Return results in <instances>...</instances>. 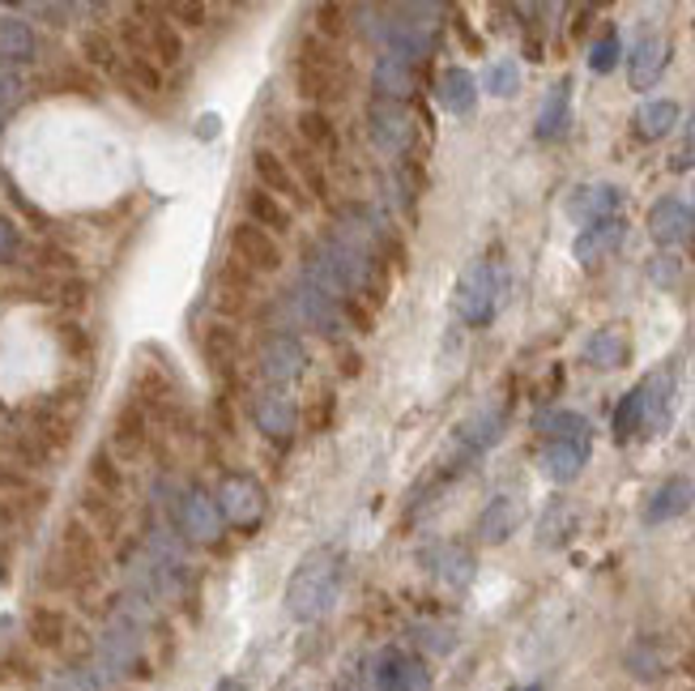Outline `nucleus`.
Segmentation results:
<instances>
[{
  "label": "nucleus",
  "mask_w": 695,
  "mask_h": 691,
  "mask_svg": "<svg viewBox=\"0 0 695 691\" xmlns=\"http://www.w3.org/2000/svg\"><path fill=\"white\" fill-rule=\"evenodd\" d=\"M341 593V551L316 547L299 559V568L286 581V610L295 623H316L334 610Z\"/></svg>",
  "instance_id": "obj_1"
},
{
  "label": "nucleus",
  "mask_w": 695,
  "mask_h": 691,
  "mask_svg": "<svg viewBox=\"0 0 695 691\" xmlns=\"http://www.w3.org/2000/svg\"><path fill=\"white\" fill-rule=\"evenodd\" d=\"M295 90L307 103H337L346 94V64L325 34H307L295 55Z\"/></svg>",
  "instance_id": "obj_2"
},
{
  "label": "nucleus",
  "mask_w": 695,
  "mask_h": 691,
  "mask_svg": "<svg viewBox=\"0 0 695 691\" xmlns=\"http://www.w3.org/2000/svg\"><path fill=\"white\" fill-rule=\"evenodd\" d=\"M52 568H57V585H82L99 572V538L94 529L82 521H69L60 529V547L52 555Z\"/></svg>",
  "instance_id": "obj_3"
},
{
  "label": "nucleus",
  "mask_w": 695,
  "mask_h": 691,
  "mask_svg": "<svg viewBox=\"0 0 695 691\" xmlns=\"http://www.w3.org/2000/svg\"><path fill=\"white\" fill-rule=\"evenodd\" d=\"M218 517L235 529H256L265 517V487L252 478V474H226L218 482Z\"/></svg>",
  "instance_id": "obj_4"
},
{
  "label": "nucleus",
  "mask_w": 695,
  "mask_h": 691,
  "mask_svg": "<svg viewBox=\"0 0 695 691\" xmlns=\"http://www.w3.org/2000/svg\"><path fill=\"white\" fill-rule=\"evenodd\" d=\"M495 299H500V286H495V270L487 261H473L466 274L457 277V316L466 325H487L495 316Z\"/></svg>",
  "instance_id": "obj_5"
},
{
  "label": "nucleus",
  "mask_w": 695,
  "mask_h": 691,
  "mask_svg": "<svg viewBox=\"0 0 695 691\" xmlns=\"http://www.w3.org/2000/svg\"><path fill=\"white\" fill-rule=\"evenodd\" d=\"M256 372L260 380H269L274 388L299 380L307 372V346L295 337V333H269L256 350Z\"/></svg>",
  "instance_id": "obj_6"
},
{
  "label": "nucleus",
  "mask_w": 695,
  "mask_h": 691,
  "mask_svg": "<svg viewBox=\"0 0 695 691\" xmlns=\"http://www.w3.org/2000/svg\"><path fill=\"white\" fill-rule=\"evenodd\" d=\"M367 133L385 154H406L415 141V115L397 99H371L367 108Z\"/></svg>",
  "instance_id": "obj_7"
},
{
  "label": "nucleus",
  "mask_w": 695,
  "mask_h": 691,
  "mask_svg": "<svg viewBox=\"0 0 695 691\" xmlns=\"http://www.w3.org/2000/svg\"><path fill=\"white\" fill-rule=\"evenodd\" d=\"M231 256H235L244 270H252V274H278L282 261H286L278 240L248 219L231 231Z\"/></svg>",
  "instance_id": "obj_8"
},
{
  "label": "nucleus",
  "mask_w": 695,
  "mask_h": 691,
  "mask_svg": "<svg viewBox=\"0 0 695 691\" xmlns=\"http://www.w3.org/2000/svg\"><path fill=\"white\" fill-rule=\"evenodd\" d=\"M286 304H290L299 325L325 333V337H337V333L346 329V321H341V299L316 291V286H307V282H299L295 291H286Z\"/></svg>",
  "instance_id": "obj_9"
},
{
  "label": "nucleus",
  "mask_w": 695,
  "mask_h": 691,
  "mask_svg": "<svg viewBox=\"0 0 695 691\" xmlns=\"http://www.w3.org/2000/svg\"><path fill=\"white\" fill-rule=\"evenodd\" d=\"M670 415H674V372L662 367L640 385V431H648V436L666 431Z\"/></svg>",
  "instance_id": "obj_10"
},
{
  "label": "nucleus",
  "mask_w": 695,
  "mask_h": 691,
  "mask_svg": "<svg viewBox=\"0 0 695 691\" xmlns=\"http://www.w3.org/2000/svg\"><path fill=\"white\" fill-rule=\"evenodd\" d=\"M175 521L184 529V538H193V542H214L218 538V529H223V517H218V504L205 496L201 487H188L180 504H175Z\"/></svg>",
  "instance_id": "obj_11"
},
{
  "label": "nucleus",
  "mask_w": 695,
  "mask_h": 691,
  "mask_svg": "<svg viewBox=\"0 0 695 691\" xmlns=\"http://www.w3.org/2000/svg\"><path fill=\"white\" fill-rule=\"evenodd\" d=\"M648 235H653L662 248H683L695 235V214L678 196H662V201L648 210Z\"/></svg>",
  "instance_id": "obj_12"
},
{
  "label": "nucleus",
  "mask_w": 695,
  "mask_h": 691,
  "mask_svg": "<svg viewBox=\"0 0 695 691\" xmlns=\"http://www.w3.org/2000/svg\"><path fill=\"white\" fill-rule=\"evenodd\" d=\"M619 201H623V193H619L614 184H581V189L568 193L563 214L572 222H581V226H593V222H602V219H614Z\"/></svg>",
  "instance_id": "obj_13"
},
{
  "label": "nucleus",
  "mask_w": 695,
  "mask_h": 691,
  "mask_svg": "<svg viewBox=\"0 0 695 691\" xmlns=\"http://www.w3.org/2000/svg\"><path fill=\"white\" fill-rule=\"evenodd\" d=\"M145 444H150V415L141 410L133 397H129V402L115 410L112 457H120V461H133V457H141V453H145Z\"/></svg>",
  "instance_id": "obj_14"
},
{
  "label": "nucleus",
  "mask_w": 695,
  "mask_h": 691,
  "mask_svg": "<svg viewBox=\"0 0 695 691\" xmlns=\"http://www.w3.org/2000/svg\"><path fill=\"white\" fill-rule=\"evenodd\" d=\"M252 418H256V427H260L265 436L286 440V436H295L299 410H295V402H290L282 388H260L256 402H252Z\"/></svg>",
  "instance_id": "obj_15"
},
{
  "label": "nucleus",
  "mask_w": 695,
  "mask_h": 691,
  "mask_svg": "<svg viewBox=\"0 0 695 691\" xmlns=\"http://www.w3.org/2000/svg\"><path fill=\"white\" fill-rule=\"evenodd\" d=\"M623 235H627V222L619 219H602L593 222V226H584L581 235H576V244H572V256L581 261V265H597V261H606L619 244H623Z\"/></svg>",
  "instance_id": "obj_16"
},
{
  "label": "nucleus",
  "mask_w": 695,
  "mask_h": 691,
  "mask_svg": "<svg viewBox=\"0 0 695 691\" xmlns=\"http://www.w3.org/2000/svg\"><path fill=\"white\" fill-rule=\"evenodd\" d=\"M218 286H214V304L223 307L226 316H235V312H244L252 304V295H256V274L244 270L235 256L218 265V277H214Z\"/></svg>",
  "instance_id": "obj_17"
},
{
  "label": "nucleus",
  "mask_w": 695,
  "mask_h": 691,
  "mask_svg": "<svg viewBox=\"0 0 695 691\" xmlns=\"http://www.w3.org/2000/svg\"><path fill=\"white\" fill-rule=\"evenodd\" d=\"M521 521H525L521 496H495L482 508V517H478V538L482 542H508L521 529Z\"/></svg>",
  "instance_id": "obj_18"
},
{
  "label": "nucleus",
  "mask_w": 695,
  "mask_h": 691,
  "mask_svg": "<svg viewBox=\"0 0 695 691\" xmlns=\"http://www.w3.org/2000/svg\"><path fill=\"white\" fill-rule=\"evenodd\" d=\"M692 504H695L692 478H670V482H662V487L648 496V504H644V521H648V526H666V521H674V517H683Z\"/></svg>",
  "instance_id": "obj_19"
},
{
  "label": "nucleus",
  "mask_w": 695,
  "mask_h": 691,
  "mask_svg": "<svg viewBox=\"0 0 695 691\" xmlns=\"http://www.w3.org/2000/svg\"><path fill=\"white\" fill-rule=\"evenodd\" d=\"M666 64H670V43L662 34H644L636 48H632V55H627V78H632L636 90H648V85L666 73Z\"/></svg>",
  "instance_id": "obj_20"
},
{
  "label": "nucleus",
  "mask_w": 695,
  "mask_h": 691,
  "mask_svg": "<svg viewBox=\"0 0 695 691\" xmlns=\"http://www.w3.org/2000/svg\"><path fill=\"white\" fill-rule=\"evenodd\" d=\"M137 18H154V22H145V34H150V60H154L159 69L180 64V60H184V39H180V30L167 22V13H163V9H145V4H141Z\"/></svg>",
  "instance_id": "obj_21"
},
{
  "label": "nucleus",
  "mask_w": 695,
  "mask_h": 691,
  "mask_svg": "<svg viewBox=\"0 0 695 691\" xmlns=\"http://www.w3.org/2000/svg\"><path fill=\"white\" fill-rule=\"evenodd\" d=\"M572 124V78H559L546 99H542V111H538V138L542 141H559Z\"/></svg>",
  "instance_id": "obj_22"
},
{
  "label": "nucleus",
  "mask_w": 695,
  "mask_h": 691,
  "mask_svg": "<svg viewBox=\"0 0 695 691\" xmlns=\"http://www.w3.org/2000/svg\"><path fill=\"white\" fill-rule=\"evenodd\" d=\"M252 171H256L260 189L269 196H295V205L304 201V184L295 180V171H290L286 159H278L274 150H256V154H252Z\"/></svg>",
  "instance_id": "obj_23"
},
{
  "label": "nucleus",
  "mask_w": 695,
  "mask_h": 691,
  "mask_svg": "<svg viewBox=\"0 0 695 691\" xmlns=\"http://www.w3.org/2000/svg\"><path fill=\"white\" fill-rule=\"evenodd\" d=\"M371 85H376V99H406L415 90V64L401 60V55L385 52L376 60V73H371Z\"/></svg>",
  "instance_id": "obj_24"
},
{
  "label": "nucleus",
  "mask_w": 695,
  "mask_h": 691,
  "mask_svg": "<svg viewBox=\"0 0 695 691\" xmlns=\"http://www.w3.org/2000/svg\"><path fill=\"white\" fill-rule=\"evenodd\" d=\"M436 99L440 108L452 111V115H470L478 108V78L466 73V69H444L440 73V85H436Z\"/></svg>",
  "instance_id": "obj_25"
},
{
  "label": "nucleus",
  "mask_w": 695,
  "mask_h": 691,
  "mask_svg": "<svg viewBox=\"0 0 695 691\" xmlns=\"http://www.w3.org/2000/svg\"><path fill=\"white\" fill-rule=\"evenodd\" d=\"M584 461H589V444H546V453H542V474L559 482V487H568V482H576L584 470Z\"/></svg>",
  "instance_id": "obj_26"
},
{
  "label": "nucleus",
  "mask_w": 695,
  "mask_h": 691,
  "mask_svg": "<svg viewBox=\"0 0 695 691\" xmlns=\"http://www.w3.org/2000/svg\"><path fill=\"white\" fill-rule=\"evenodd\" d=\"M34 55H39V39H34L30 22L4 13V18H0V60H4V64H30Z\"/></svg>",
  "instance_id": "obj_27"
},
{
  "label": "nucleus",
  "mask_w": 695,
  "mask_h": 691,
  "mask_svg": "<svg viewBox=\"0 0 695 691\" xmlns=\"http://www.w3.org/2000/svg\"><path fill=\"white\" fill-rule=\"evenodd\" d=\"M500 436H503V410L500 406H491V410H478L470 423H461L457 444H461L466 457H473V453H487Z\"/></svg>",
  "instance_id": "obj_28"
},
{
  "label": "nucleus",
  "mask_w": 695,
  "mask_h": 691,
  "mask_svg": "<svg viewBox=\"0 0 695 691\" xmlns=\"http://www.w3.org/2000/svg\"><path fill=\"white\" fill-rule=\"evenodd\" d=\"M422 559L436 568V577H444V581L457 585V589L473 581V551H466L461 542H444V547L427 551Z\"/></svg>",
  "instance_id": "obj_29"
},
{
  "label": "nucleus",
  "mask_w": 695,
  "mask_h": 691,
  "mask_svg": "<svg viewBox=\"0 0 695 691\" xmlns=\"http://www.w3.org/2000/svg\"><path fill=\"white\" fill-rule=\"evenodd\" d=\"M201 355H205L214 376L231 380V372H235V329L231 325H209L201 333Z\"/></svg>",
  "instance_id": "obj_30"
},
{
  "label": "nucleus",
  "mask_w": 695,
  "mask_h": 691,
  "mask_svg": "<svg viewBox=\"0 0 695 691\" xmlns=\"http://www.w3.org/2000/svg\"><path fill=\"white\" fill-rule=\"evenodd\" d=\"M380 691H427V674L406 653H385V662H380Z\"/></svg>",
  "instance_id": "obj_31"
},
{
  "label": "nucleus",
  "mask_w": 695,
  "mask_h": 691,
  "mask_svg": "<svg viewBox=\"0 0 695 691\" xmlns=\"http://www.w3.org/2000/svg\"><path fill=\"white\" fill-rule=\"evenodd\" d=\"M627 355H632V342L619 329H597L584 342V359L593 363V367H623Z\"/></svg>",
  "instance_id": "obj_32"
},
{
  "label": "nucleus",
  "mask_w": 695,
  "mask_h": 691,
  "mask_svg": "<svg viewBox=\"0 0 695 691\" xmlns=\"http://www.w3.org/2000/svg\"><path fill=\"white\" fill-rule=\"evenodd\" d=\"M572 534H576V508L568 499H555L546 508L542 526H538V542L542 547H563V542H572Z\"/></svg>",
  "instance_id": "obj_33"
},
{
  "label": "nucleus",
  "mask_w": 695,
  "mask_h": 691,
  "mask_svg": "<svg viewBox=\"0 0 695 691\" xmlns=\"http://www.w3.org/2000/svg\"><path fill=\"white\" fill-rule=\"evenodd\" d=\"M244 205H248V222H256L260 231H295L286 205H282L278 196L265 193V189H252V193L244 196Z\"/></svg>",
  "instance_id": "obj_34"
},
{
  "label": "nucleus",
  "mask_w": 695,
  "mask_h": 691,
  "mask_svg": "<svg viewBox=\"0 0 695 691\" xmlns=\"http://www.w3.org/2000/svg\"><path fill=\"white\" fill-rule=\"evenodd\" d=\"M674 124H678V103H670V99H653L636 111V133L644 141H662Z\"/></svg>",
  "instance_id": "obj_35"
},
{
  "label": "nucleus",
  "mask_w": 695,
  "mask_h": 691,
  "mask_svg": "<svg viewBox=\"0 0 695 691\" xmlns=\"http://www.w3.org/2000/svg\"><path fill=\"white\" fill-rule=\"evenodd\" d=\"M299 138H304V145L316 154H334L337 150V129H334V120L325 115V111H316V108H307V111H299Z\"/></svg>",
  "instance_id": "obj_36"
},
{
  "label": "nucleus",
  "mask_w": 695,
  "mask_h": 691,
  "mask_svg": "<svg viewBox=\"0 0 695 691\" xmlns=\"http://www.w3.org/2000/svg\"><path fill=\"white\" fill-rule=\"evenodd\" d=\"M542 436L551 444H589V418L576 415V410H555V415H546L542 423Z\"/></svg>",
  "instance_id": "obj_37"
},
{
  "label": "nucleus",
  "mask_w": 695,
  "mask_h": 691,
  "mask_svg": "<svg viewBox=\"0 0 695 691\" xmlns=\"http://www.w3.org/2000/svg\"><path fill=\"white\" fill-rule=\"evenodd\" d=\"M82 55L85 64H94V69H108V73L120 69V48H115V39L108 30H82Z\"/></svg>",
  "instance_id": "obj_38"
},
{
  "label": "nucleus",
  "mask_w": 695,
  "mask_h": 691,
  "mask_svg": "<svg viewBox=\"0 0 695 691\" xmlns=\"http://www.w3.org/2000/svg\"><path fill=\"white\" fill-rule=\"evenodd\" d=\"M90 487L99 491V496H120L124 491V474L115 466L112 448H99L94 457H90Z\"/></svg>",
  "instance_id": "obj_39"
},
{
  "label": "nucleus",
  "mask_w": 695,
  "mask_h": 691,
  "mask_svg": "<svg viewBox=\"0 0 695 691\" xmlns=\"http://www.w3.org/2000/svg\"><path fill=\"white\" fill-rule=\"evenodd\" d=\"M43 85L57 90V94H85V99H99L94 73H85V69H78V64H64V69H57V73H48Z\"/></svg>",
  "instance_id": "obj_40"
},
{
  "label": "nucleus",
  "mask_w": 695,
  "mask_h": 691,
  "mask_svg": "<svg viewBox=\"0 0 695 691\" xmlns=\"http://www.w3.org/2000/svg\"><path fill=\"white\" fill-rule=\"evenodd\" d=\"M482 90L487 94H495V99H512L517 90H521V69H517V60L512 55H503L495 64H487V73H482Z\"/></svg>",
  "instance_id": "obj_41"
},
{
  "label": "nucleus",
  "mask_w": 695,
  "mask_h": 691,
  "mask_svg": "<svg viewBox=\"0 0 695 691\" xmlns=\"http://www.w3.org/2000/svg\"><path fill=\"white\" fill-rule=\"evenodd\" d=\"M290 166L299 171V180H304L307 193L320 196V201L329 196V180H325V166H320V159H316V154H311L307 145H295V150H290Z\"/></svg>",
  "instance_id": "obj_42"
},
{
  "label": "nucleus",
  "mask_w": 695,
  "mask_h": 691,
  "mask_svg": "<svg viewBox=\"0 0 695 691\" xmlns=\"http://www.w3.org/2000/svg\"><path fill=\"white\" fill-rule=\"evenodd\" d=\"M30 637L39 640V644H48V649H57L60 640H64V614L52 607H39L30 614Z\"/></svg>",
  "instance_id": "obj_43"
},
{
  "label": "nucleus",
  "mask_w": 695,
  "mask_h": 691,
  "mask_svg": "<svg viewBox=\"0 0 695 691\" xmlns=\"http://www.w3.org/2000/svg\"><path fill=\"white\" fill-rule=\"evenodd\" d=\"M640 427V388L623 393L619 410H614V440H632V431Z\"/></svg>",
  "instance_id": "obj_44"
},
{
  "label": "nucleus",
  "mask_w": 695,
  "mask_h": 691,
  "mask_svg": "<svg viewBox=\"0 0 695 691\" xmlns=\"http://www.w3.org/2000/svg\"><path fill=\"white\" fill-rule=\"evenodd\" d=\"M619 55H623V43H619L614 30H606V34L593 43V52H589V69H593V73H611L614 64H619Z\"/></svg>",
  "instance_id": "obj_45"
},
{
  "label": "nucleus",
  "mask_w": 695,
  "mask_h": 691,
  "mask_svg": "<svg viewBox=\"0 0 695 691\" xmlns=\"http://www.w3.org/2000/svg\"><path fill=\"white\" fill-rule=\"evenodd\" d=\"M674 171H687V166H695V111L692 120L683 124V145H678V154H674Z\"/></svg>",
  "instance_id": "obj_46"
},
{
  "label": "nucleus",
  "mask_w": 695,
  "mask_h": 691,
  "mask_svg": "<svg viewBox=\"0 0 695 691\" xmlns=\"http://www.w3.org/2000/svg\"><path fill=\"white\" fill-rule=\"evenodd\" d=\"M22 491H30V478L18 466L0 461V496H22Z\"/></svg>",
  "instance_id": "obj_47"
},
{
  "label": "nucleus",
  "mask_w": 695,
  "mask_h": 691,
  "mask_svg": "<svg viewBox=\"0 0 695 691\" xmlns=\"http://www.w3.org/2000/svg\"><path fill=\"white\" fill-rule=\"evenodd\" d=\"M60 342H64V350L78 355V359L90 355V337L82 333V325H60Z\"/></svg>",
  "instance_id": "obj_48"
},
{
  "label": "nucleus",
  "mask_w": 695,
  "mask_h": 691,
  "mask_svg": "<svg viewBox=\"0 0 695 691\" xmlns=\"http://www.w3.org/2000/svg\"><path fill=\"white\" fill-rule=\"evenodd\" d=\"M18 99H22V78L13 69H0V111L9 103H18Z\"/></svg>",
  "instance_id": "obj_49"
},
{
  "label": "nucleus",
  "mask_w": 695,
  "mask_h": 691,
  "mask_svg": "<svg viewBox=\"0 0 695 691\" xmlns=\"http://www.w3.org/2000/svg\"><path fill=\"white\" fill-rule=\"evenodd\" d=\"M346 13H350V9H341V4H320V9H316L320 30H325V34H341V27H346L341 18H346Z\"/></svg>",
  "instance_id": "obj_50"
},
{
  "label": "nucleus",
  "mask_w": 695,
  "mask_h": 691,
  "mask_svg": "<svg viewBox=\"0 0 695 691\" xmlns=\"http://www.w3.org/2000/svg\"><path fill=\"white\" fill-rule=\"evenodd\" d=\"M167 13H175L184 27H205V18H209V9H205V4H171Z\"/></svg>",
  "instance_id": "obj_51"
},
{
  "label": "nucleus",
  "mask_w": 695,
  "mask_h": 691,
  "mask_svg": "<svg viewBox=\"0 0 695 691\" xmlns=\"http://www.w3.org/2000/svg\"><path fill=\"white\" fill-rule=\"evenodd\" d=\"M18 244H22V240H18V226L9 219H0V261H9V256L18 252Z\"/></svg>",
  "instance_id": "obj_52"
},
{
  "label": "nucleus",
  "mask_w": 695,
  "mask_h": 691,
  "mask_svg": "<svg viewBox=\"0 0 695 691\" xmlns=\"http://www.w3.org/2000/svg\"><path fill=\"white\" fill-rule=\"evenodd\" d=\"M678 270H683V261H678V256H657V265H653V282H662V286H666V282L678 277Z\"/></svg>",
  "instance_id": "obj_53"
},
{
  "label": "nucleus",
  "mask_w": 695,
  "mask_h": 691,
  "mask_svg": "<svg viewBox=\"0 0 695 691\" xmlns=\"http://www.w3.org/2000/svg\"><path fill=\"white\" fill-rule=\"evenodd\" d=\"M218 124H223V120H218L214 111H205V115L196 120V138H201V141H214V138H218Z\"/></svg>",
  "instance_id": "obj_54"
},
{
  "label": "nucleus",
  "mask_w": 695,
  "mask_h": 691,
  "mask_svg": "<svg viewBox=\"0 0 695 691\" xmlns=\"http://www.w3.org/2000/svg\"><path fill=\"white\" fill-rule=\"evenodd\" d=\"M214 691H248V688H244V683H235V679H226V683H218Z\"/></svg>",
  "instance_id": "obj_55"
},
{
  "label": "nucleus",
  "mask_w": 695,
  "mask_h": 691,
  "mask_svg": "<svg viewBox=\"0 0 695 691\" xmlns=\"http://www.w3.org/2000/svg\"><path fill=\"white\" fill-rule=\"evenodd\" d=\"M692 214H695V210H692Z\"/></svg>",
  "instance_id": "obj_56"
}]
</instances>
